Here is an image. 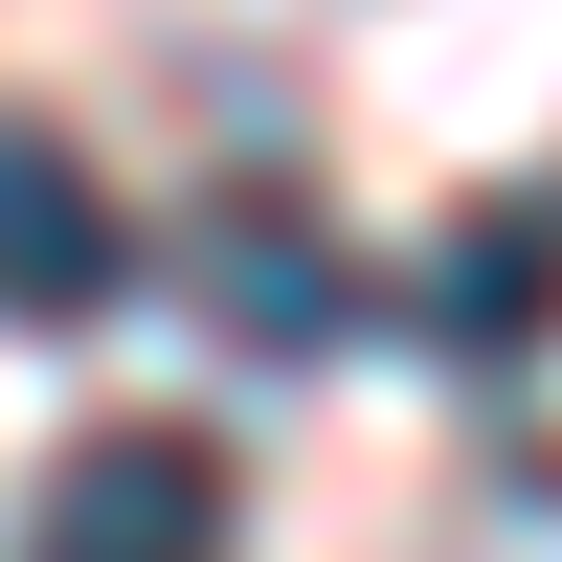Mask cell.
Masks as SVG:
<instances>
[{
    "mask_svg": "<svg viewBox=\"0 0 562 562\" xmlns=\"http://www.w3.org/2000/svg\"><path fill=\"white\" fill-rule=\"evenodd\" d=\"M23 562H225V450L203 428H90L68 473H45Z\"/></svg>",
    "mask_w": 562,
    "mask_h": 562,
    "instance_id": "7a4b0ae2",
    "label": "cell"
},
{
    "mask_svg": "<svg viewBox=\"0 0 562 562\" xmlns=\"http://www.w3.org/2000/svg\"><path fill=\"white\" fill-rule=\"evenodd\" d=\"M203 338H225V360H338V338H360L338 225L270 203V180H225V203H203Z\"/></svg>",
    "mask_w": 562,
    "mask_h": 562,
    "instance_id": "3957f363",
    "label": "cell"
},
{
    "mask_svg": "<svg viewBox=\"0 0 562 562\" xmlns=\"http://www.w3.org/2000/svg\"><path fill=\"white\" fill-rule=\"evenodd\" d=\"M113 293H135V225H113V180H90L45 113H0V338H90Z\"/></svg>",
    "mask_w": 562,
    "mask_h": 562,
    "instance_id": "6da1fadb",
    "label": "cell"
},
{
    "mask_svg": "<svg viewBox=\"0 0 562 562\" xmlns=\"http://www.w3.org/2000/svg\"><path fill=\"white\" fill-rule=\"evenodd\" d=\"M428 338L450 360H518L562 338V180H518V203H450V248H428Z\"/></svg>",
    "mask_w": 562,
    "mask_h": 562,
    "instance_id": "277c9868",
    "label": "cell"
}]
</instances>
